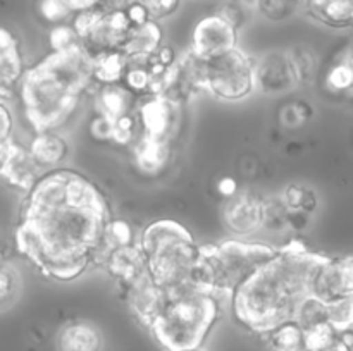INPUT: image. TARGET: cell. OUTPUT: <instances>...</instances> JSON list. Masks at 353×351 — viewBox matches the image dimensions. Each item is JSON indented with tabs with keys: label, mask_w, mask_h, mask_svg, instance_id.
Here are the masks:
<instances>
[{
	"label": "cell",
	"mask_w": 353,
	"mask_h": 351,
	"mask_svg": "<svg viewBox=\"0 0 353 351\" xmlns=\"http://www.w3.org/2000/svg\"><path fill=\"white\" fill-rule=\"evenodd\" d=\"M137 2L138 0H102L100 10H105V12H126Z\"/></svg>",
	"instance_id": "cell-38"
},
{
	"label": "cell",
	"mask_w": 353,
	"mask_h": 351,
	"mask_svg": "<svg viewBox=\"0 0 353 351\" xmlns=\"http://www.w3.org/2000/svg\"><path fill=\"white\" fill-rule=\"evenodd\" d=\"M281 203L290 213H309L316 209V195L303 186H290L283 193Z\"/></svg>",
	"instance_id": "cell-28"
},
{
	"label": "cell",
	"mask_w": 353,
	"mask_h": 351,
	"mask_svg": "<svg viewBox=\"0 0 353 351\" xmlns=\"http://www.w3.org/2000/svg\"><path fill=\"white\" fill-rule=\"evenodd\" d=\"M0 174H2L10 184L28 191V189L38 181V178H40L43 172L38 167L34 158L31 157L30 150L19 147V145H16L12 141L6 151Z\"/></svg>",
	"instance_id": "cell-16"
},
{
	"label": "cell",
	"mask_w": 353,
	"mask_h": 351,
	"mask_svg": "<svg viewBox=\"0 0 353 351\" xmlns=\"http://www.w3.org/2000/svg\"><path fill=\"white\" fill-rule=\"evenodd\" d=\"M134 95L121 83L103 85L97 96V112L109 120H116L133 112Z\"/></svg>",
	"instance_id": "cell-21"
},
{
	"label": "cell",
	"mask_w": 353,
	"mask_h": 351,
	"mask_svg": "<svg viewBox=\"0 0 353 351\" xmlns=\"http://www.w3.org/2000/svg\"><path fill=\"white\" fill-rule=\"evenodd\" d=\"M12 114L0 100V147H6L12 141Z\"/></svg>",
	"instance_id": "cell-36"
},
{
	"label": "cell",
	"mask_w": 353,
	"mask_h": 351,
	"mask_svg": "<svg viewBox=\"0 0 353 351\" xmlns=\"http://www.w3.org/2000/svg\"><path fill=\"white\" fill-rule=\"evenodd\" d=\"M264 336L271 351H307L305 332L295 320L274 327Z\"/></svg>",
	"instance_id": "cell-23"
},
{
	"label": "cell",
	"mask_w": 353,
	"mask_h": 351,
	"mask_svg": "<svg viewBox=\"0 0 353 351\" xmlns=\"http://www.w3.org/2000/svg\"><path fill=\"white\" fill-rule=\"evenodd\" d=\"M321 351H353V350H350L348 346H345L340 339H336L333 344H330V346L324 348V350H321Z\"/></svg>",
	"instance_id": "cell-42"
},
{
	"label": "cell",
	"mask_w": 353,
	"mask_h": 351,
	"mask_svg": "<svg viewBox=\"0 0 353 351\" xmlns=\"http://www.w3.org/2000/svg\"><path fill=\"white\" fill-rule=\"evenodd\" d=\"M172 155L171 141L140 136L133 143V158L143 174L155 176L165 169Z\"/></svg>",
	"instance_id": "cell-19"
},
{
	"label": "cell",
	"mask_w": 353,
	"mask_h": 351,
	"mask_svg": "<svg viewBox=\"0 0 353 351\" xmlns=\"http://www.w3.org/2000/svg\"><path fill=\"white\" fill-rule=\"evenodd\" d=\"M138 131L134 114H126L119 119L112 120V133H110V141L117 145H131L134 141V134Z\"/></svg>",
	"instance_id": "cell-33"
},
{
	"label": "cell",
	"mask_w": 353,
	"mask_h": 351,
	"mask_svg": "<svg viewBox=\"0 0 353 351\" xmlns=\"http://www.w3.org/2000/svg\"><path fill=\"white\" fill-rule=\"evenodd\" d=\"M326 258L299 241L276 248L274 255L231 296L238 322L257 334H268L274 327L295 320Z\"/></svg>",
	"instance_id": "cell-2"
},
{
	"label": "cell",
	"mask_w": 353,
	"mask_h": 351,
	"mask_svg": "<svg viewBox=\"0 0 353 351\" xmlns=\"http://www.w3.org/2000/svg\"><path fill=\"white\" fill-rule=\"evenodd\" d=\"M126 16H128V19H130L131 26H137V24H141V23H145V21L150 19L147 9H145L143 3H140V2L133 3V6L126 10Z\"/></svg>",
	"instance_id": "cell-37"
},
{
	"label": "cell",
	"mask_w": 353,
	"mask_h": 351,
	"mask_svg": "<svg viewBox=\"0 0 353 351\" xmlns=\"http://www.w3.org/2000/svg\"><path fill=\"white\" fill-rule=\"evenodd\" d=\"M141 3L147 9L150 19L161 21L178 12L179 6H181V0H145Z\"/></svg>",
	"instance_id": "cell-34"
},
{
	"label": "cell",
	"mask_w": 353,
	"mask_h": 351,
	"mask_svg": "<svg viewBox=\"0 0 353 351\" xmlns=\"http://www.w3.org/2000/svg\"><path fill=\"white\" fill-rule=\"evenodd\" d=\"M110 219L95 182L71 169H52L26 191L17 250L47 277L72 281L103 258Z\"/></svg>",
	"instance_id": "cell-1"
},
{
	"label": "cell",
	"mask_w": 353,
	"mask_h": 351,
	"mask_svg": "<svg viewBox=\"0 0 353 351\" xmlns=\"http://www.w3.org/2000/svg\"><path fill=\"white\" fill-rule=\"evenodd\" d=\"M303 332H305L307 351H321L338 339V332L327 322L303 329Z\"/></svg>",
	"instance_id": "cell-30"
},
{
	"label": "cell",
	"mask_w": 353,
	"mask_h": 351,
	"mask_svg": "<svg viewBox=\"0 0 353 351\" xmlns=\"http://www.w3.org/2000/svg\"><path fill=\"white\" fill-rule=\"evenodd\" d=\"M202 92L224 102H240L255 92L254 61L241 48H233L200 64Z\"/></svg>",
	"instance_id": "cell-7"
},
{
	"label": "cell",
	"mask_w": 353,
	"mask_h": 351,
	"mask_svg": "<svg viewBox=\"0 0 353 351\" xmlns=\"http://www.w3.org/2000/svg\"><path fill=\"white\" fill-rule=\"evenodd\" d=\"M162 36L164 33L159 21L148 19L137 26H131L119 52L126 58L150 57L162 47Z\"/></svg>",
	"instance_id": "cell-18"
},
{
	"label": "cell",
	"mask_w": 353,
	"mask_h": 351,
	"mask_svg": "<svg viewBox=\"0 0 353 351\" xmlns=\"http://www.w3.org/2000/svg\"><path fill=\"white\" fill-rule=\"evenodd\" d=\"M276 246L228 240L217 244H200L193 274V288L221 299L233 292L274 255Z\"/></svg>",
	"instance_id": "cell-6"
},
{
	"label": "cell",
	"mask_w": 353,
	"mask_h": 351,
	"mask_svg": "<svg viewBox=\"0 0 353 351\" xmlns=\"http://www.w3.org/2000/svg\"><path fill=\"white\" fill-rule=\"evenodd\" d=\"M124 299L128 306L133 312V315L143 323L145 327H150L154 319L157 317L159 310L162 308V303L165 299V292L159 288L150 277V274H143L141 277L128 282L123 286Z\"/></svg>",
	"instance_id": "cell-13"
},
{
	"label": "cell",
	"mask_w": 353,
	"mask_h": 351,
	"mask_svg": "<svg viewBox=\"0 0 353 351\" xmlns=\"http://www.w3.org/2000/svg\"><path fill=\"white\" fill-rule=\"evenodd\" d=\"M92 81V54L83 45L50 52L43 61L26 69L21 79V102L28 123L37 133L64 126Z\"/></svg>",
	"instance_id": "cell-3"
},
{
	"label": "cell",
	"mask_w": 353,
	"mask_h": 351,
	"mask_svg": "<svg viewBox=\"0 0 353 351\" xmlns=\"http://www.w3.org/2000/svg\"><path fill=\"white\" fill-rule=\"evenodd\" d=\"M217 14H221L224 19L230 21L234 28H240L241 24L245 23V19H247V10L241 6H238V2L224 3V6L217 10Z\"/></svg>",
	"instance_id": "cell-35"
},
{
	"label": "cell",
	"mask_w": 353,
	"mask_h": 351,
	"mask_svg": "<svg viewBox=\"0 0 353 351\" xmlns=\"http://www.w3.org/2000/svg\"><path fill=\"white\" fill-rule=\"evenodd\" d=\"M138 2H140V3H141V2H145V0H138Z\"/></svg>",
	"instance_id": "cell-45"
},
{
	"label": "cell",
	"mask_w": 353,
	"mask_h": 351,
	"mask_svg": "<svg viewBox=\"0 0 353 351\" xmlns=\"http://www.w3.org/2000/svg\"><path fill=\"white\" fill-rule=\"evenodd\" d=\"M302 7V0H257V12L271 23L288 21Z\"/></svg>",
	"instance_id": "cell-27"
},
{
	"label": "cell",
	"mask_w": 353,
	"mask_h": 351,
	"mask_svg": "<svg viewBox=\"0 0 353 351\" xmlns=\"http://www.w3.org/2000/svg\"><path fill=\"white\" fill-rule=\"evenodd\" d=\"M255 89L265 95H281L300 85L299 72L292 55L286 52H269L254 62Z\"/></svg>",
	"instance_id": "cell-10"
},
{
	"label": "cell",
	"mask_w": 353,
	"mask_h": 351,
	"mask_svg": "<svg viewBox=\"0 0 353 351\" xmlns=\"http://www.w3.org/2000/svg\"><path fill=\"white\" fill-rule=\"evenodd\" d=\"M55 346L57 351H102L103 336L95 323L74 320L61 327Z\"/></svg>",
	"instance_id": "cell-17"
},
{
	"label": "cell",
	"mask_w": 353,
	"mask_h": 351,
	"mask_svg": "<svg viewBox=\"0 0 353 351\" xmlns=\"http://www.w3.org/2000/svg\"><path fill=\"white\" fill-rule=\"evenodd\" d=\"M217 188H219L221 195H224L226 198H230V196H233L234 193H238L236 191V181H234V179H231V178L221 179L219 184H217Z\"/></svg>",
	"instance_id": "cell-41"
},
{
	"label": "cell",
	"mask_w": 353,
	"mask_h": 351,
	"mask_svg": "<svg viewBox=\"0 0 353 351\" xmlns=\"http://www.w3.org/2000/svg\"><path fill=\"white\" fill-rule=\"evenodd\" d=\"M330 2H333V0H302L303 9H307V12L312 17H316Z\"/></svg>",
	"instance_id": "cell-40"
},
{
	"label": "cell",
	"mask_w": 353,
	"mask_h": 351,
	"mask_svg": "<svg viewBox=\"0 0 353 351\" xmlns=\"http://www.w3.org/2000/svg\"><path fill=\"white\" fill-rule=\"evenodd\" d=\"M28 150L41 171L43 169L52 171V169H59V165L68 158L69 145L55 131H43V133H37Z\"/></svg>",
	"instance_id": "cell-20"
},
{
	"label": "cell",
	"mask_w": 353,
	"mask_h": 351,
	"mask_svg": "<svg viewBox=\"0 0 353 351\" xmlns=\"http://www.w3.org/2000/svg\"><path fill=\"white\" fill-rule=\"evenodd\" d=\"M327 323L338 334L353 329V296H341L326 303Z\"/></svg>",
	"instance_id": "cell-26"
},
{
	"label": "cell",
	"mask_w": 353,
	"mask_h": 351,
	"mask_svg": "<svg viewBox=\"0 0 353 351\" xmlns=\"http://www.w3.org/2000/svg\"><path fill=\"white\" fill-rule=\"evenodd\" d=\"M81 40H79L78 33L74 31V28L71 24H57V26L52 28L50 31V47L52 52H61V50H69V48L79 47Z\"/></svg>",
	"instance_id": "cell-32"
},
{
	"label": "cell",
	"mask_w": 353,
	"mask_h": 351,
	"mask_svg": "<svg viewBox=\"0 0 353 351\" xmlns=\"http://www.w3.org/2000/svg\"><path fill=\"white\" fill-rule=\"evenodd\" d=\"M93 79L100 81L102 85H116L123 79L126 71L128 58L119 50L100 52L92 55Z\"/></svg>",
	"instance_id": "cell-22"
},
{
	"label": "cell",
	"mask_w": 353,
	"mask_h": 351,
	"mask_svg": "<svg viewBox=\"0 0 353 351\" xmlns=\"http://www.w3.org/2000/svg\"><path fill=\"white\" fill-rule=\"evenodd\" d=\"M134 243L133 229L130 224L123 219H110L105 233V246L107 250L114 246H124V244Z\"/></svg>",
	"instance_id": "cell-31"
},
{
	"label": "cell",
	"mask_w": 353,
	"mask_h": 351,
	"mask_svg": "<svg viewBox=\"0 0 353 351\" xmlns=\"http://www.w3.org/2000/svg\"><path fill=\"white\" fill-rule=\"evenodd\" d=\"M238 6L243 7L245 10H257V0H236Z\"/></svg>",
	"instance_id": "cell-43"
},
{
	"label": "cell",
	"mask_w": 353,
	"mask_h": 351,
	"mask_svg": "<svg viewBox=\"0 0 353 351\" xmlns=\"http://www.w3.org/2000/svg\"><path fill=\"white\" fill-rule=\"evenodd\" d=\"M310 296L323 303L353 296V257L326 258L314 277Z\"/></svg>",
	"instance_id": "cell-12"
},
{
	"label": "cell",
	"mask_w": 353,
	"mask_h": 351,
	"mask_svg": "<svg viewBox=\"0 0 353 351\" xmlns=\"http://www.w3.org/2000/svg\"><path fill=\"white\" fill-rule=\"evenodd\" d=\"M238 47V28L221 14L203 16L192 33L190 52L199 58H212Z\"/></svg>",
	"instance_id": "cell-9"
},
{
	"label": "cell",
	"mask_w": 353,
	"mask_h": 351,
	"mask_svg": "<svg viewBox=\"0 0 353 351\" xmlns=\"http://www.w3.org/2000/svg\"><path fill=\"white\" fill-rule=\"evenodd\" d=\"M24 71V57L19 38L0 26V98H10L19 89Z\"/></svg>",
	"instance_id": "cell-14"
},
{
	"label": "cell",
	"mask_w": 353,
	"mask_h": 351,
	"mask_svg": "<svg viewBox=\"0 0 353 351\" xmlns=\"http://www.w3.org/2000/svg\"><path fill=\"white\" fill-rule=\"evenodd\" d=\"M100 3H102V0H69V6L74 14L100 9Z\"/></svg>",
	"instance_id": "cell-39"
},
{
	"label": "cell",
	"mask_w": 353,
	"mask_h": 351,
	"mask_svg": "<svg viewBox=\"0 0 353 351\" xmlns=\"http://www.w3.org/2000/svg\"><path fill=\"white\" fill-rule=\"evenodd\" d=\"M326 88L333 93H353V55L338 58L326 72Z\"/></svg>",
	"instance_id": "cell-25"
},
{
	"label": "cell",
	"mask_w": 353,
	"mask_h": 351,
	"mask_svg": "<svg viewBox=\"0 0 353 351\" xmlns=\"http://www.w3.org/2000/svg\"><path fill=\"white\" fill-rule=\"evenodd\" d=\"M38 14L45 23L57 26L74 16L69 0H38Z\"/></svg>",
	"instance_id": "cell-29"
},
{
	"label": "cell",
	"mask_w": 353,
	"mask_h": 351,
	"mask_svg": "<svg viewBox=\"0 0 353 351\" xmlns=\"http://www.w3.org/2000/svg\"><path fill=\"white\" fill-rule=\"evenodd\" d=\"M221 315L219 299L195 288L165 295L148 330L165 351H190L203 346Z\"/></svg>",
	"instance_id": "cell-5"
},
{
	"label": "cell",
	"mask_w": 353,
	"mask_h": 351,
	"mask_svg": "<svg viewBox=\"0 0 353 351\" xmlns=\"http://www.w3.org/2000/svg\"><path fill=\"white\" fill-rule=\"evenodd\" d=\"M103 262H105L107 272L114 279H117L121 286L128 284L148 272L143 251L137 243L109 248L103 255Z\"/></svg>",
	"instance_id": "cell-15"
},
{
	"label": "cell",
	"mask_w": 353,
	"mask_h": 351,
	"mask_svg": "<svg viewBox=\"0 0 353 351\" xmlns=\"http://www.w3.org/2000/svg\"><path fill=\"white\" fill-rule=\"evenodd\" d=\"M23 291V279L16 265L0 258V312L9 310L19 299Z\"/></svg>",
	"instance_id": "cell-24"
},
{
	"label": "cell",
	"mask_w": 353,
	"mask_h": 351,
	"mask_svg": "<svg viewBox=\"0 0 353 351\" xmlns=\"http://www.w3.org/2000/svg\"><path fill=\"white\" fill-rule=\"evenodd\" d=\"M138 244L148 274L165 295L193 288L200 244L185 226L169 219L155 220L145 227Z\"/></svg>",
	"instance_id": "cell-4"
},
{
	"label": "cell",
	"mask_w": 353,
	"mask_h": 351,
	"mask_svg": "<svg viewBox=\"0 0 353 351\" xmlns=\"http://www.w3.org/2000/svg\"><path fill=\"white\" fill-rule=\"evenodd\" d=\"M190 351H205L203 348H199V350H190Z\"/></svg>",
	"instance_id": "cell-44"
},
{
	"label": "cell",
	"mask_w": 353,
	"mask_h": 351,
	"mask_svg": "<svg viewBox=\"0 0 353 351\" xmlns=\"http://www.w3.org/2000/svg\"><path fill=\"white\" fill-rule=\"evenodd\" d=\"M265 202L252 191L234 193L223 206V222L236 236H250L264 227Z\"/></svg>",
	"instance_id": "cell-11"
},
{
	"label": "cell",
	"mask_w": 353,
	"mask_h": 351,
	"mask_svg": "<svg viewBox=\"0 0 353 351\" xmlns=\"http://www.w3.org/2000/svg\"><path fill=\"white\" fill-rule=\"evenodd\" d=\"M141 136L171 141L179 123V103L164 95H145L134 109Z\"/></svg>",
	"instance_id": "cell-8"
}]
</instances>
